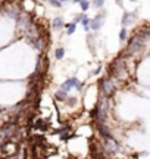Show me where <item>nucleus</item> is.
I'll list each match as a JSON object with an SVG mask.
<instances>
[{"label": "nucleus", "instance_id": "f257e3e1", "mask_svg": "<svg viewBox=\"0 0 150 159\" xmlns=\"http://www.w3.org/2000/svg\"><path fill=\"white\" fill-rule=\"evenodd\" d=\"M149 37H150L149 31H141V30L137 31V32L131 37V40L128 41L125 53L132 56V55H135V53H138V52H141L144 47V44H146V41L149 40Z\"/></svg>", "mask_w": 150, "mask_h": 159}, {"label": "nucleus", "instance_id": "f03ea898", "mask_svg": "<svg viewBox=\"0 0 150 159\" xmlns=\"http://www.w3.org/2000/svg\"><path fill=\"white\" fill-rule=\"evenodd\" d=\"M99 90H100V94H102V96H106V97L114 96V93L116 92L115 78H112V77L100 78V81H99Z\"/></svg>", "mask_w": 150, "mask_h": 159}, {"label": "nucleus", "instance_id": "7ed1b4c3", "mask_svg": "<svg viewBox=\"0 0 150 159\" xmlns=\"http://www.w3.org/2000/svg\"><path fill=\"white\" fill-rule=\"evenodd\" d=\"M105 16H106V12L105 13H97L93 19H90V30L91 31H99L105 24Z\"/></svg>", "mask_w": 150, "mask_h": 159}, {"label": "nucleus", "instance_id": "20e7f679", "mask_svg": "<svg viewBox=\"0 0 150 159\" xmlns=\"http://www.w3.org/2000/svg\"><path fill=\"white\" fill-rule=\"evenodd\" d=\"M96 130L99 133V135H100V139H110V137H114L110 128L105 122H96Z\"/></svg>", "mask_w": 150, "mask_h": 159}, {"label": "nucleus", "instance_id": "39448f33", "mask_svg": "<svg viewBox=\"0 0 150 159\" xmlns=\"http://www.w3.org/2000/svg\"><path fill=\"white\" fill-rule=\"evenodd\" d=\"M79 80L77 78V77H71V78H68L66 81H63L62 84H60V88L62 90H65L66 93H69L72 90V88H75V86H77V83H78Z\"/></svg>", "mask_w": 150, "mask_h": 159}, {"label": "nucleus", "instance_id": "423d86ee", "mask_svg": "<svg viewBox=\"0 0 150 159\" xmlns=\"http://www.w3.org/2000/svg\"><path fill=\"white\" fill-rule=\"evenodd\" d=\"M134 22H135V13L125 12L122 15V21H121L122 27H130V25H132Z\"/></svg>", "mask_w": 150, "mask_h": 159}, {"label": "nucleus", "instance_id": "0eeeda50", "mask_svg": "<svg viewBox=\"0 0 150 159\" xmlns=\"http://www.w3.org/2000/svg\"><path fill=\"white\" fill-rule=\"evenodd\" d=\"M63 28H65V21H63V18L56 16V18L52 21V30H53L54 32H59V31H62Z\"/></svg>", "mask_w": 150, "mask_h": 159}, {"label": "nucleus", "instance_id": "6e6552de", "mask_svg": "<svg viewBox=\"0 0 150 159\" xmlns=\"http://www.w3.org/2000/svg\"><path fill=\"white\" fill-rule=\"evenodd\" d=\"M32 127L37 130H40V131H47L49 127H50V124L46 122L44 119H41V118H34V122H32Z\"/></svg>", "mask_w": 150, "mask_h": 159}, {"label": "nucleus", "instance_id": "1a4fd4ad", "mask_svg": "<svg viewBox=\"0 0 150 159\" xmlns=\"http://www.w3.org/2000/svg\"><path fill=\"white\" fill-rule=\"evenodd\" d=\"M68 94H69V93H66L65 90H62V88L59 87V88L54 92L53 97H54V100H58V102H65V99L68 97Z\"/></svg>", "mask_w": 150, "mask_h": 159}, {"label": "nucleus", "instance_id": "9d476101", "mask_svg": "<svg viewBox=\"0 0 150 159\" xmlns=\"http://www.w3.org/2000/svg\"><path fill=\"white\" fill-rule=\"evenodd\" d=\"M65 28H66V34H68V36H72V34L77 31V24L72 21L69 24H65Z\"/></svg>", "mask_w": 150, "mask_h": 159}, {"label": "nucleus", "instance_id": "9b49d317", "mask_svg": "<svg viewBox=\"0 0 150 159\" xmlns=\"http://www.w3.org/2000/svg\"><path fill=\"white\" fill-rule=\"evenodd\" d=\"M65 53H66L65 47H62V46H59L58 49L54 50V58H56L58 61H60V59H63V56H65Z\"/></svg>", "mask_w": 150, "mask_h": 159}, {"label": "nucleus", "instance_id": "f8f14e48", "mask_svg": "<svg viewBox=\"0 0 150 159\" xmlns=\"http://www.w3.org/2000/svg\"><path fill=\"white\" fill-rule=\"evenodd\" d=\"M78 5H79V9H81V12H87V11L90 9V5H91V3L88 2V0H81Z\"/></svg>", "mask_w": 150, "mask_h": 159}, {"label": "nucleus", "instance_id": "ddd939ff", "mask_svg": "<svg viewBox=\"0 0 150 159\" xmlns=\"http://www.w3.org/2000/svg\"><path fill=\"white\" fill-rule=\"evenodd\" d=\"M81 25L84 27V30H85V31H90V18H88L87 15H85L84 18L81 19Z\"/></svg>", "mask_w": 150, "mask_h": 159}, {"label": "nucleus", "instance_id": "4468645a", "mask_svg": "<svg viewBox=\"0 0 150 159\" xmlns=\"http://www.w3.org/2000/svg\"><path fill=\"white\" fill-rule=\"evenodd\" d=\"M126 37H128V31H126V27H124V28L119 31V41L121 43H124V41H125Z\"/></svg>", "mask_w": 150, "mask_h": 159}, {"label": "nucleus", "instance_id": "2eb2a0df", "mask_svg": "<svg viewBox=\"0 0 150 159\" xmlns=\"http://www.w3.org/2000/svg\"><path fill=\"white\" fill-rule=\"evenodd\" d=\"M49 5L54 7V9H62V6H63V3L59 2V0H49Z\"/></svg>", "mask_w": 150, "mask_h": 159}, {"label": "nucleus", "instance_id": "dca6fc26", "mask_svg": "<svg viewBox=\"0 0 150 159\" xmlns=\"http://www.w3.org/2000/svg\"><path fill=\"white\" fill-rule=\"evenodd\" d=\"M103 5H105V0H93V6L97 7V9L103 7Z\"/></svg>", "mask_w": 150, "mask_h": 159}, {"label": "nucleus", "instance_id": "f3484780", "mask_svg": "<svg viewBox=\"0 0 150 159\" xmlns=\"http://www.w3.org/2000/svg\"><path fill=\"white\" fill-rule=\"evenodd\" d=\"M84 16H85V12H83V13H79V15H77V16L74 18V22H75V24H79V22H81V19L84 18Z\"/></svg>", "mask_w": 150, "mask_h": 159}, {"label": "nucleus", "instance_id": "a211bd4d", "mask_svg": "<svg viewBox=\"0 0 150 159\" xmlns=\"http://www.w3.org/2000/svg\"><path fill=\"white\" fill-rule=\"evenodd\" d=\"M100 71H102V67H99V68L96 69V71H94V75H97V74L100 72Z\"/></svg>", "mask_w": 150, "mask_h": 159}, {"label": "nucleus", "instance_id": "6ab92c4d", "mask_svg": "<svg viewBox=\"0 0 150 159\" xmlns=\"http://www.w3.org/2000/svg\"><path fill=\"white\" fill-rule=\"evenodd\" d=\"M115 2H116V3L119 5V6H122V0H115Z\"/></svg>", "mask_w": 150, "mask_h": 159}, {"label": "nucleus", "instance_id": "aec40b11", "mask_svg": "<svg viewBox=\"0 0 150 159\" xmlns=\"http://www.w3.org/2000/svg\"><path fill=\"white\" fill-rule=\"evenodd\" d=\"M79 2H81V0H72V3H75V5H78Z\"/></svg>", "mask_w": 150, "mask_h": 159}, {"label": "nucleus", "instance_id": "412c9836", "mask_svg": "<svg viewBox=\"0 0 150 159\" xmlns=\"http://www.w3.org/2000/svg\"><path fill=\"white\" fill-rule=\"evenodd\" d=\"M59 2H62V3H65V2H69V0H59Z\"/></svg>", "mask_w": 150, "mask_h": 159}, {"label": "nucleus", "instance_id": "4be33fe9", "mask_svg": "<svg viewBox=\"0 0 150 159\" xmlns=\"http://www.w3.org/2000/svg\"><path fill=\"white\" fill-rule=\"evenodd\" d=\"M40 2H49V0H40Z\"/></svg>", "mask_w": 150, "mask_h": 159}, {"label": "nucleus", "instance_id": "5701e85b", "mask_svg": "<svg viewBox=\"0 0 150 159\" xmlns=\"http://www.w3.org/2000/svg\"><path fill=\"white\" fill-rule=\"evenodd\" d=\"M130 2H135V0H130Z\"/></svg>", "mask_w": 150, "mask_h": 159}]
</instances>
